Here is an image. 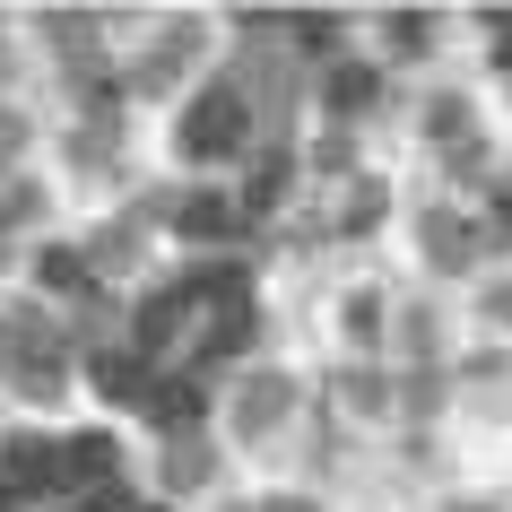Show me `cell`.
Returning <instances> with one entry per match:
<instances>
[{
    "mask_svg": "<svg viewBox=\"0 0 512 512\" xmlns=\"http://www.w3.org/2000/svg\"><path fill=\"white\" fill-rule=\"evenodd\" d=\"M235 122H243L235 105H209L200 122H191V148H217V139H235Z\"/></svg>",
    "mask_w": 512,
    "mask_h": 512,
    "instance_id": "cell-1",
    "label": "cell"
}]
</instances>
